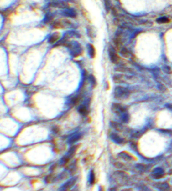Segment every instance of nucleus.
<instances>
[{
  "mask_svg": "<svg viewBox=\"0 0 172 191\" xmlns=\"http://www.w3.org/2000/svg\"><path fill=\"white\" fill-rule=\"evenodd\" d=\"M130 93H131L127 88L122 86H117L114 88V98L117 100H124L129 97Z\"/></svg>",
  "mask_w": 172,
  "mask_h": 191,
  "instance_id": "nucleus-1",
  "label": "nucleus"
},
{
  "mask_svg": "<svg viewBox=\"0 0 172 191\" xmlns=\"http://www.w3.org/2000/svg\"><path fill=\"white\" fill-rule=\"evenodd\" d=\"M67 46H68L69 48L71 50V54L73 55V57H78L82 53L81 46L76 42V43L75 42L74 43H69Z\"/></svg>",
  "mask_w": 172,
  "mask_h": 191,
  "instance_id": "nucleus-2",
  "label": "nucleus"
},
{
  "mask_svg": "<svg viewBox=\"0 0 172 191\" xmlns=\"http://www.w3.org/2000/svg\"><path fill=\"white\" fill-rule=\"evenodd\" d=\"M71 25V22L66 19L64 20H58L53 22V28L55 29H62L65 28L70 27Z\"/></svg>",
  "mask_w": 172,
  "mask_h": 191,
  "instance_id": "nucleus-3",
  "label": "nucleus"
},
{
  "mask_svg": "<svg viewBox=\"0 0 172 191\" xmlns=\"http://www.w3.org/2000/svg\"><path fill=\"white\" fill-rule=\"evenodd\" d=\"M77 148L78 147L77 146H73L70 148V150H69L68 153H67V155L65 156L61 160V164L62 165L67 164V163L74 156V155H75V153L77 150Z\"/></svg>",
  "mask_w": 172,
  "mask_h": 191,
  "instance_id": "nucleus-4",
  "label": "nucleus"
},
{
  "mask_svg": "<svg viewBox=\"0 0 172 191\" xmlns=\"http://www.w3.org/2000/svg\"><path fill=\"white\" fill-rule=\"evenodd\" d=\"M133 78L131 76H127L125 74H116L113 77V81L117 84L127 83V81H131Z\"/></svg>",
  "mask_w": 172,
  "mask_h": 191,
  "instance_id": "nucleus-5",
  "label": "nucleus"
},
{
  "mask_svg": "<svg viewBox=\"0 0 172 191\" xmlns=\"http://www.w3.org/2000/svg\"><path fill=\"white\" fill-rule=\"evenodd\" d=\"M113 41H114L115 47L117 48V50L120 51V49H121L122 47H124V46H122L123 45V38H122V32H118L117 34H116L115 37L114 38Z\"/></svg>",
  "mask_w": 172,
  "mask_h": 191,
  "instance_id": "nucleus-6",
  "label": "nucleus"
},
{
  "mask_svg": "<svg viewBox=\"0 0 172 191\" xmlns=\"http://www.w3.org/2000/svg\"><path fill=\"white\" fill-rule=\"evenodd\" d=\"M112 110L113 112L117 115H123L127 112V109L124 106L120 103H114L112 105Z\"/></svg>",
  "mask_w": 172,
  "mask_h": 191,
  "instance_id": "nucleus-7",
  "label": "nucleus"
},
{
  "mask_svg": "<svg viewBox=\"0 0 172 191\" xmlns=\"http://www.w3.org/2000/svg\"><path fill=\"white\" fill-rule=\"evenodd\" d=\"M108 52L112 63L116 64H120V61H121V59H120V57L118 55L117 52H116V50L113 48H110Z\"/></svg>",
  "mask_w": 172,
  "mask_h": 191,
  "instance_id": "nucleus-8",
  "label": "nucleus"
},
{
  "mask_svg": "<svg viewBox=\"0 0 172 191\" xmlns=\"http://www.w3.org/2000/svg\"><path fill=\"white\" fill-rule=\"evenodd\" d=\"M77 180V178H73L67 181L63 185H62L60 188L59 189V191H68L69 189H71L73 186L75 185Z\"/></svg>",
  "mask_w": 172,
  "mask_h": 191,
  "instance_id": "nucleus-9",
  "label": "nucleus"
},
{
  "mask_svg": "<svg viewBox=\"0 0 172 191\" xmlns=\"http://www.w3.org/2000/svg\"><path fill=\"white\" fill-rule=\"evenodd\" d=\"M50 6L54 8H61V9H69L68 3L63 1H55L51 2Z\"/></svg>",
  "mask_w": 172,
  "mask_h": 191,
  "instance_id": "nucleus-10",
  "label": "nucleus"
},
{
  "mask_svg": "<svg viewBox=\"0 0 172 191\" xmlns=\"http://www.w3.org/2000/svg\"><path fill=\"white\" fill-rule=\"evenodd\" d=\"M110 138L112 141H114L115 143H118V144H122L124 142V139H122L121 137H120L118 135L117 133H112L110 135Z\"/></svg>",
  "mask_w": 172,
  "mask_h": 191,
  "instance_id": "nucleus-11",
  "label": "nucleus"
},
{
  "mask_svg": "<svg viewBox=\"0 0 172 191\" xmlns=\"http://www.w3.org/2000/svg\"><path fill=\"white\" fill-rule=\"evenodd\" d=\"M60 38H61V35H60V33H59V32H55V33L53 34L49 37V43L50 44H55V43H57L58 40H60Z\"/></svg>",
  "mask_w": 172,
  "mask_h": 191,
  "instance_id": "nucleus-12",
  "label": "nucleus"
},
{
  "mask_svg": "<svg viewBox=\"0 0 172 191\" xmlns=\"http://www.w3.org/2000/svg\"><path fill=\"white\" fill-rule=\"evenodd\" d=\"M116 71L122 73H133V71L131 68H128L126 66H123V65H120V66L117 67L116 68Z\"/></svg>",
  "mask_w": 172,
  "mask_h": 191,
  "instance_id": "nucleus-13",
  "label": "nucleus"
},
{
  "mask_svg": "<svg viewBox=\"0 0 172 191\" xmlns=\"http://www.w3.org/2000/svg\"><path fill=\"white\" fill-rule=\"evenodd\" d=\"M63 15L69 17V18H75L76 16V12L72 9H66L63 12Z\"/></svg>",
  "mask_w": 172,
  "mask_h": 191,
  "instance_id": "nucleus-14",
  "label": "nucleus"
},
{
  "mask_svg": "<svg viewBox=\"0 0 172 191\" xmlns=\"http://www.w3.org/2000/svg\"><path fill=\"white\" fill-rule=\"evenodd\" d=\"M82 135L81 133H76L74 134L73 136H72L69 139V143H74L76 142L79 141L81 138Z\"/></svg>",
  "mask_w": 172,
  "mask_h": 191,
  "instance_id": "nucleus-15",
  "label": "nucleus"
},
{
  "mask_svg": "<svg viewBox=\"0 0 172 191\" xmlns=\"http://www.w3.org/2000/svg\"><path fill=\"white\" fill-rule=\"evenodd\" d=\"M110 125L112 128L119 132H122L123 129V126L122 125V124H120V123L117 122H111Z\"/></svg>",
  "mask_w": 172,
  "mask_h": 191,
  "instance_id": "nucleus-16",
  "label": "nucleus"
},
{
  "mask_svg": "<svg viewBox=\"0 0 172 191\" xmlns=\"http://www.w3.org/2000/svg\"><path fill=\"white\" fill-rule=\"evenodd\" d=\"M118 156L121 158V159H122L124 160H126V161H130V160H133V157L125 152L120 153Z\"/></svg>",
  "mask_w": 172,
  "mask_h": 191,
  "instance_id": "nucleus-17",
  "label": "nucleus"
},
{
  "mask_svg": "<svg viewBox=\"0 0 172 191\" xmlns=\"http://www.w3.org/2000/svg\"><path fill=\"white\" fill-rule=\"evenodd\" d=\"M78 111L81 115L86 116L88 113H89V109H88L86 105H81L78 109Z\"/></svg>",
  "mask_w": 172,
  "mask_h": 191,
  "instance_id": "nucleus-18",
  "label": "nucleus"
},
{
  "mask_svg": "<svg viewBox=\"0 0 172 191\" xmlns=\"http://www.w3.org/2000/svg\"><path fill=\"white\" fill-rule=\"evenodd\" d=\"M120 54H121L124 58H129L131 57V53H130L129 50L125 47H122L120 50Z\"/></svg>",
  "mask_w": 172,
  "mask_h": 191,
  "instance_id": "nucleus-19",
  "label": "nucleus"
},
{
  "mask_svg": "<svg viewBox=\"0 0 172 191\" xmlns=\"http://www.w3.org/2000/svg\"><path fill=\"white\" fill-rule=\"evenodd\" d=\"M89 54H90V57L92 58L96 57V48L92 44L89 45Z\"/></svg>",
  "mask_w": 172,
  "mask_h": 191,
  "instance_id": "nucleus-20",
  "label": "nucleus"
},
{
  "mask_svg": "<svg viewBox=\"0 0 172 191\" xmlns=\"http://www.w3.org/2000/svg\"><path fill=\"white\" fill-rule=\"evenodd\" d=\"M104 4H105V7L107 12H109L110 10H112L113 9V6L112 5V3L110 0H104Z\"/></svg>",
  "mask_w": 172,
  "mask_h": 191,
  "instance_id": "nucleus-21",
  "label": "nucleus"
},
{
  "mask_svg": "<svg viewBox=\"0 0 172 191\" xmlns=\"http://www.w3.org/2000/svg\"><path fill=\"white\" fill-rule=\"evenodd\" d=\"M169 22V19L167 17H161L157 20V22L159 24H166Z\"/></svg>",
  "mask_w": 172,
  "mask_h": 191,
  "instance_id": "nucleus-22",
  "label": "nucleus"
},
{
  "mask_svg": "<svg viewBox=\"0 0 172 191\" xmlns=\"http://www.w3.org/2000/svg\"><path fill=\"white\" fill-rule=\"evenodd\" d=\"M163 170L159 168H156L154 171L153 172V174L154 175L155 177H157V178H158V177H160L161 176H162L163 174Z\"/></svg>",
  "mask_w": 172,
  "mask_h": 191,
  "instance_id": "nucleus-23",
  "label": "nucleus"
},
{
  "mask_svg": "<svg viewBox=\"0 0 172 191\" xmlns=\"http://www.w3.org/2000/svg\"><path fill=\"white\" fill-rule=\"evenodd\" d=\"M96 181V176H95V174L93 170H91L90 172V178H89V182L90 184H94Z\"/></svg>",
  "mask_w": 172,
  "mask_h": 191,
  "instance_id": "nucleus-24",
  "label": "nucleus"
},
{
  "mask_svg": "<svg viewBox=\"0 0 172 191\" xmlns=\"http://www.w3.org/2000/svg\"><path fill=\"white\" fill-rule=\"evenodd\" d=\"M129 118H130V116L127 112L124 113L123 115H122V122L124 123H127L129 121Z\"/></svg>",
  "mask_w": 172,
  "mask_h": 191,
  "instance_id": "nucleus-25",
  "label": "nucleus"
},
{
  "mask_svg": "<svg viewBox=\"0 0 172 191\" xmlns=\"http://www.w3.org/2000/svg\"><path fill=\"white\" fill-rule=\"evenodd\" d=\"M90 82H91V85H92L93 86H94V87L96 86L97 81H96V78H95L94 76L91 75V76L90 77Z\"/></svg>",
  "mask_w": 172,
  "mask_h": 191,
  "instance_id": "nucleus-26",
  "label": "nucleus"
},
{
  "mask_svg": "<svg viewBox=\"0 0 172 191\" xmlns=\"http://www.w3.org/2000/svg\"><path fill=\"white\" fill-rule=\"evenodd\" d=\"M79 101H80V97L77 96V97H73V98L71 99V103L75 105L79 103Z\"/></svg>",
  "mask_w": 172,
  "mask_h": 191,
  "instance_id": "nucleus-27",
  "label": "nucleus"
},
{
  "mask_svg": "<svg viewBox=\"0 0 172 191\" xmlns=\"http://www.w3.org/2000/svg\"><path fill=\"white\" fill-rule=\"evenodd\" d=\"M164 71L167 73H171V70L170 67H167V66H165V67H164Z\"/></svg>",
  "mask_w": 172,
  "mask_h": 191,
  "instance_id": "nucleus-28",
  "label": "nucleus"
},
{
  "mask_svg": "<svg viewBox=\"0 0 172 191\" xmlns=\"http://www.w3.org/2000/svg\"><path fill=\"white\" fill-rule=\"evenodd\" d=\"M167 106H168V107H167V108H169V109L172 111V105L170 104V105H168Z\"/></svg>",
  "mask_w": 172,
  "mask_h": 191,
  "instance_id": "nucleus-29",
  "label": "nucleus"
},
{
  "mask_svg": "<svg viewBox=\"0 0 172 191\" xmlns=\"http://www.w3.org/2000/svg\"><path fill=\"white\" fill-rule=\"evenodd\" d=\"M109 191H117V190H116L115 188H112L110 189Z\"/></svg>",
  "mask_w": 172,
  "mask_h": 191,
  "instance_id": "nucleus-30",
  "label": "nucleus"
},
{
  "mask_svg": "<svg viewBox=\"0 0 172 191\" xmlns=\"http://www.w3.org/2000/svg\"><path fill=\"white\" fill-rule=\"evenodd\" d=\"M121 191H131V190H121Z\"/></svg>",
  "mask_w": 172,
  "mask_h": 191,
  "instance_id": "nucleus-31",
  "label": "nucleus"
},
{
  "mask_svg": "<svg viewBox=\"0 0 172 191\" xmlns=\"http://www.w3.org/2000/svg\"><path fill=\"white\" fill-rule=\"evenodd\" d=\"M100 191H103V190H102V189H100Z\"/></svg>",
  "mask_w": 172,
  "mask_h": 191,
  "instance_id": "nucleus-32",
  "label": "nucleus"
},
{
  "mask_svg": "<svg viewBox=\"0 0 172 191\" xmlns=\"http://www.w3.org/2000/svg\"><path fill=\"white\" fill-rule=\"evenodd\" d=\"M73 191H77V190H73Z\"/></svg>",
  "mask_w": 172,
  "mask_h": 191,
  "instance_id": "nucleus-33",
  "label": "nucleus"
}]
</instances>
